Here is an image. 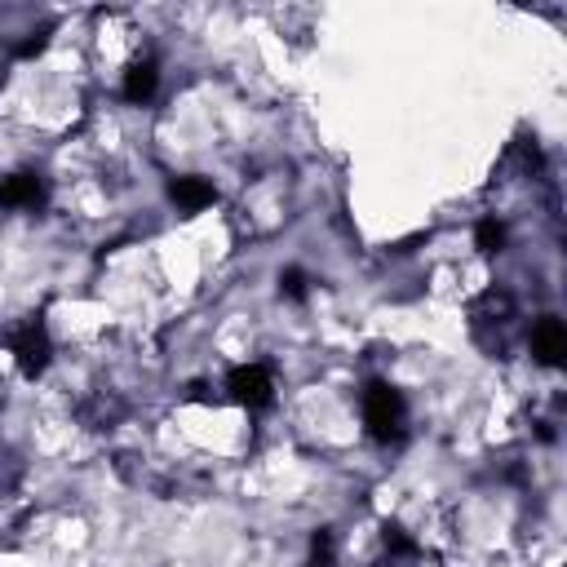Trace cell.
I'll list each match as a JSON object with an SVG mask.
<instances>
[{
    "instance_id": "6da1fadb",
    "label": "cell",
    "mask_w": 567,
    "mask_h": 567,
    "mask_svg": "<svg viewBox=\"0 0 567 567\" xmlns=\"http://www.w3.org/2000/svg\"><path fill=\"white\" fill-rule=\"evenodd\" d=\"M359 408H363V430L377 443H399L403 439V430H408V403H403V394L390 381H368Z\"/></svg>"
},
{
    "instance_id": "7a4b0ae2",
    "label": "cell",
    "mask_w": 567,
    "mask_h": 567,
    "mask_svg": "<svg viewBox=\"0 0 567 567\" xmlns=\"http://www.w3.org/2000/svg\"><path fill=\"white\" fill-rule=\"evenodd\" d=\"M4 346H9V354H13V363H18V372L31 377V381H35V377L49 368V359H53V341H49L44 319H22V323L4 337Z\"/></svg>"
},
{
    "instance_id": "3957f363",
    "label": "cell",
    "mask_w": 567,
    "mask_h": 567,
    "mask_svg": "<svg viewBox=\"0 0 567 567\" xmlns=\"http://www.w3.org/2000/svg\"><path fill=\"white\" fill-rule=\"evenodd\" d=\"M226 394L248 412H266L275 403V372L266 363H235L226 372Z\"/></svg>"
},
{
    "instance_id": "277c9868",
    "label": "cell",
    "mask_w": 567,
    "mask_h": 567,
    "mask_svg": "<svg viewBox=\"0 0 567 567\" xmlns=\"http://www.w3.org/2000/svg\"><path fill=\"white\" fill-rule=\"evenodd\" d=\"M527 346H532L536 363H545V368H558V363L567 359V328H563V319H558V315H540V319L532 323V337H527Z\"/></svg>"
},
{
    "instance_id": "5b68a950",
    "label": "cell",
    "mask_w": 567,
    "mask_h": 567,
    "mask_svg": "<svg viewBox=\"0 0 567 567\" xmlns=\"http://www.w3.org/2000/svg\"><path fill=\"white\" fill-rule=\"evenodd\" d=\"M44 204V177L31 168H18L9 177H0V208H18V213H35Z\"/></svg>"
},
{
    "instance_id": "8992f818",
    "label": "cell",
    "mask_w": 567,
    "mask_h": 567,
    "mask_svg": "<svg viewBox=\"0 0 567 567\" xmlns=\"http://www.w3.org/2000/svg\"><path fill=\"white\" fill-rule=\"evenodd\" d=\"M168 199L182 208V213H204L208 204H217V186L208 177H173L168 182Z\"/></svg>"
},
{
    "instance_id": "52a82bcc",
    "label": "cell",
    "mask_w": 567,
    "mask_h": 567,
    "mask_svg": "<svg viewBox=\"0 0 567 567\" xmlns=\"http://www.w3.org/2000/svg\"><path fill=\"white\" fill-rule=\"evenodd\" d=\"M155 89H159V66L151 62V58H142V62H133L128 71H124V84H120V93L128 97V102H151L155 97Z\"/></svg>"
},
{
    "instance_id": "ba28073f",
    "label": "cell",
    "mask_w": 567,
    "mask_h": 567,
    "mask_svg": "<svg viewBox=\"0 0 567 567\" xmlns=\"http://www.w3.org/2000/svg\"><path fill=\"white\" fill-rule=\"evenodd\" d=\"M474 244H478L483 257H496V252L505 248V226H501L496 217H483V221L474 226Z\"/></svg>"
},
{
    "instance_id": "9c48e42d",
    "label": "cell",
    "mask_w": 567,
    "mask_h": 567,
    "mask_svg": "<svg viewBox=\"0 0 567 567\" xmlns=\"http://www.w3.org/2000/svg\"><path fill=\"white\" fill-rule=\"evenodd\" d=\"M381 545H385L390 558H416V540H412L399 523H385V527H381Z\"/></svg>"
},
{
    "instance_id": "30bf717a",
    "label": "cell",
    "mask_w": 567,
    "mask_h": 567,
    "mask_svg": "<svg viewBox=\"0 0 567 567\" xmlns=\"http://www.w3.org/2000/svg\"><path fill=\"white\" fill-rule=\"evenodd\" d=\"M332 558H337L332 532H315V536H310V563H306V567H332Z\"/></svg>"
},
{
    "instance_id": "8fae6325",
    "label": "cell",
    "mask_w": 567,
    "mask_h": 567,
    "mask_svg": "<svg viewBox=\"0 0 567 567\" xmlns=\"http://www.w3.org/2000/svg\"><path fill=\"white\" fill-rule=\"evenodd\" d=\"M279 292H284L288 301H306V292H310V284H306V270L288 266V270L279 275Z\"/></svg>"
}]
</instances>
